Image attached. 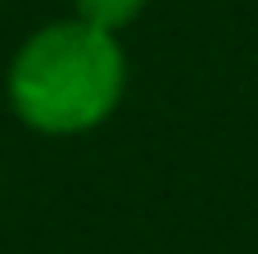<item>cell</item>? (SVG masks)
Returning <instances> with one entry per match:
<instances>
[{"label":"cell","mask_w":258,"mask_h":254,"mask_svg":"<svg viewBox=\"0 0 258 254\" xmlns=\"http://www.w3.org/2000/svg\"><path fill=\"white\" fill-rule=\"evenodd\" d=\"M118 91V55L100 27H59L36 36L14 73L18 109L54 132L82 127L109 109Z\"/></svg>","instance_id":"1"},{"label":"cell","mask_w":258,"mask_h":254,"mask_svg":"<svg viewBox=\"0 0 258 254\" xmlns=\"http://www.w3.org/2000/svg\"><path fill=\"white\" fill-rule=\"evenodd\" d=\"M82 5H86V14H91L95 27H113L118 18H127L136 9V0H82Z\"/></svg>","instance_id":"2"}]
</instances>
